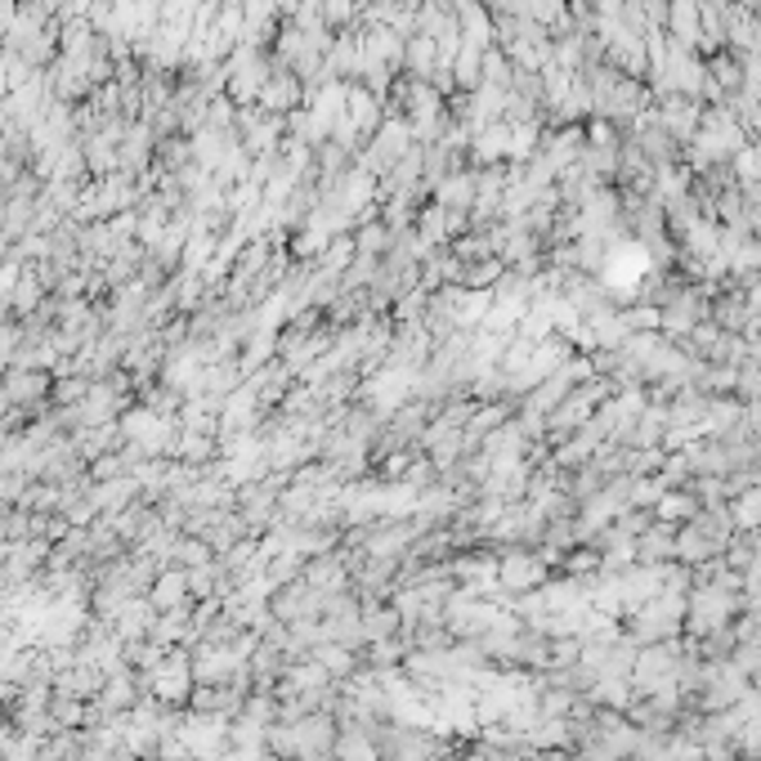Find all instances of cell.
<instances>
[{
  "label": "cell",
  "mask_w": 761,
  "mask_h": 761,
  "mask_svg": "<svg viewBox=\"0 0 761 761\" xmlns=\"http://www.w3.org/2000/svg\"><path fill=\"white\" fill-rule=\"evenodd\" d=\"M497 578L506 592H524V587L533 592V587L547 583V561H537L533 552H511L497 561Z\"/></svg>",
  "instance_id": "obj_1"
},
{
  "label": "cell",
  "mask_w": 761,
  "mask_h": 761,
  "mask_svg": "<svg viewBox=\"0 0 761 761\" xmlns=\"http://www.w3.org/2000/svg\"><path fill=\"white\" fill-rule=\"evenodd\" d=\"M148 600H153V609H157V614L179 609V605H193V596H188V574H184V569H175V565H166V569L157 574V583H153Z\"/></svg>",
  "instance_id": "obj_2"
},
{
  "label": "cell",
  "mask_w": 761,
  "mask_h": 761,
  "mask_svg": "<svg viewBox=\"0 0 761 761\" xmlns=\"http://www.w3.org/2000/svg\"><path fill=\"white\" fill-rule=\"evenodd\" d=\"M6 394H10V399H32V394H45V377H37V372H23V377H10V385H6Z\"/></svg>",
  "instance_id": "obj_3"
}]
</instances>
